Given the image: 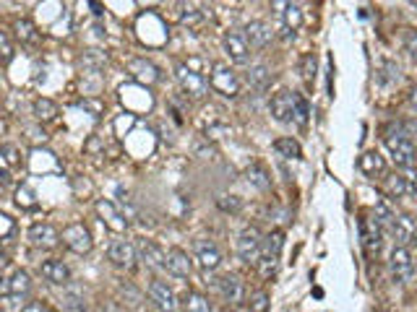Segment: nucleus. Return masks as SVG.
I'll use <instances>...</instances> for the list:
<instances>
[{
  "label": "nucleus",
  "mask_w": 417,
  "mask_h": 312,
  "mask_svg": "<svg viewBox=\"0 0 417 312\" xmlns=\"http://www.w3.org/2000/svg\"><path fill=\"white\" fill-rule=\"evenodd\" d=\"M404 47H407L409 57L417 60V32L415 29H407V32H404Z\"/></svg>",
  "instance_id": "nucleus-42"
},
{
  "label": "nucleus",
  "mask_w": 417,
  "mask_h": 312,
  "mask_svg": "<svg viewBox=\"0 0 417 312\" xmlns=\"http://www.w3.org/2000/svg\"><path fill=\"white\" fill-rule=\"evenodd\" d=\"M373 216L384 224V229H391L394 219H396V211H394V206H391V198L376 200V206H373Z\"/></svg>",
  "instance_id": "nucleus-29"
},
{
  "label": "nucleus",
  "mask_w": 417,
  "mask_h": 312,
  "mask_svg": "<svg viewBox=\"0 0 417 312\" xmlns=\"http://www.w3.org/2000/svg\"><path fill=\"white\" fill-rule=\"evenodd\" d=\"M29 242H32L34 248H42V250H52L57 248V242L63 240L60 232H57L55 226L48 224V221H37V224L29 226V232H26Z\"/></svg>",
  "instance_id": "nucleus-11"
},
{
  "label": "nucleus",
  "mask_w": 417,
  "mask_h": 312,
  "mask_svg": "<svg viewBox=\"0 0 417 312\" xmlns=\"http://www.w3.org/2000/svg\"><path fill=\"white\" fill-rule=\"evenodd\" d=\"M81 107H89V110H94V112H99V104H96V102H81Z\"/></svg>",
  "instance_id": "nucleus-48"
},
{
  "label": "nucleus",
  "mask_w": 417,
  "mask_h": 312,
  "mask_svg": "<svg viewBox=\"0 0 417 312\" xmlns=\"http://www.w3.org/2000/svg\"><path fill=\"white\" fill-rule=\"evenodd\" d=\"M63 245L71 253H76V255H89L91 253V248H94V240H91V232H89L87 226L81 224V221H73V224H68L63 229Z\"/></svg>",
  "instance_id": "nucleus-5"
},
{
  "label": "nucleus",
  "mask_w": 417,
  "mask_h": 312,
  "mask_svg": "<svg viewBox=\"0 0 417 312\" xmlns=\"http://www.w3.org/2000/svg\"><path fill=\"white\" fill-rule=\"evenodd\" d=\"M360 242L368 255H378L384 248V224L376 216L362 214L360 216Z\"/></svg>",
  "instance_id": "nucleus-4"
},
{
  "label": "nucleus",
  "mask_w": 417,
  "mask_h": 312,
  "mask_svg": "<svg viewBox=\"0 0 417 312\" xmlns=\"http://www.w3.org/2000/svg\"><path fill=\"white\" fill-rule=\"evenodd\" d=\"M165 271L177 276V279H188L193 271V263H191V258H188V253L180 248H169L167 250V268H165Z\"/></svg>",
  "instance_id": "nucleus-21"
},
{
  "label": "nucleus",
  "mask_w": 417,
  "mask_h": 312,
  "mask_svg": "<svg viewBox=\"0 0 417 312\" xmlns=\"http://www.w3.org/2000/svg\"><path fill=\"white\" fill-rule=\"evenodd\" d=\"M391 237L396 240V245H401V248H407V245H415L417 242V221L409 214H396V219H394L391 224Z\"/></svg>",
  "instance_id": "nucleus-12"
},
{
  "label": "nucleus",
  "mask_w": 417,
  "mask_h": 312,
  "mask_svg": "<svg viewBox=\"0 0 417 312\" xmlns=\"http://www.w3.org/2000/svg\"><path fill=\"white\" fill-rule=\"evenodd\" d=\"M40 273H42V279L50 281V284H55V287H65V284L71 281V268H68L63 260H57V258L45 260V263L40 265Z\"/></svg>",
  "instance_id": "nucleus-19"
},
{
  "label": "nucleus",
  "mask_w": 417,
  "mask_h": 312,
  "mask_svg": "<svg viewBox=\"0 0 417 312\" xmlns=\"http://www.w3.org/2000/svg\"><path fill=\"white\" fill-rule=\"evenodd\" d=\"M196 260L204 271H217L222 265V253L217 250V245L208 240H199L196 242Z\"/></svg>",
  "instance_id": "nucleus-20"
},
{
  "label": "nucleus",
  "mask_w": 417,
  "mask_h": 312,
  "mask_svg": "<svg viewBox=\"0 0 417 312\" xmlns=\"http://www.w3.org/2000/svg\"><path fill=\"white\" fill-rule=\"evenodd\" d=\"M261 248H264V237L258 234L256 226H250L238 237V258H240L245 265H258V258H261Z\"/></svg>",
  "instance_id": "nucleus-7"
},
{
  "label": "nucleus",
  "mask_w": 417,
  "mask_h": 312,
  "mask_svg": "<svg viewBox=\"0 0 417 312\" xmlns=\"http://www.w3.org/2000/svg\"><path fill=\"white\" fill-rule=\"evenodd\" d=\"M16 203L21 208H34V206H37V200H34V192L29 190L26 185H21V187L16 190Z\"/></svg>",
  "instance_id": "nucleus-41"
},
{
  "label": "nucleus",
  "mask_w": 417,
  "mask_h": 312,
  "mask_svg": "<svg viewBox=\"0 0 417 312\" xmlns=\"http://www.w3.org/2000/svg\"><path fill=\"white\" fill-rule=\"evenodd\" d=\"M0 47H3V63L9 65V63H11V57H13V45H11L9 34H6V32L0 34Z\"/></svg>",
  "instance_id": "nucleus-44"
},
{
  "label": "nucleus",
  "mask_w": 417,
  "mask_h": 312,
  "mask_svg": "<svg viewBox=\"0 0 417 312\" xmlns=\"http://www.w3.org/2000/svg\"><path fill=\"white\" fill-rule=\"evenodd\" d=\"M386 187H389V198H407V183H404V175H391L386 180Z\"/></svg>",
  "instance_id": "nucleus-35"
},
{
  "label": "nucleus",
  "mask_w": 417,
  "mask_h": 312,
  "mask_svg": "<svg viewBox=\"0 0 417 312\" xmlns=\"http://www.w3.org/2000/svg\"><path fill=\"white\" fill-rule=\"evenodd\" d=\"M389 265H391V276L396 284H407L415 276V263H412V255H409L407 248H396L391 250V258H389Z\"/></svg>",
  "instance_id": "nucleus-8"
},
{
  "label": "nucleus",
  "mask_w": 417,
  "mask_h": 312,
  "mask_svg": "<svg viewBox=\"0 0 417 312\" xmlns=\"http://www.w3.org/2000/svg\"><path fill=\"white\" fill-rule=\"evenodd\" d=\"M404 183H407V195L409 198H417V172L415 169H404Z\"/></svg>",
  "instance_id": "nucleus-43"
},
{
  "label": "nucleus",
  "mask_w": 417,
  "mask_h": 312,
  "mask_svg": "<svg viewBox=\"0 0 417 312\" xmlns=\"http://www.w3.org/2000/svg\"><path fill=\"white\" fill-rule=\"evenodd\" d=\"M65 312H89V310H87V304H84V302L73 299V302L65 304Z\"/></svg>",
  "instance_id": "nucleus-46"
},
{
  "label": "nucleus",
  "mask_w": 417,
  "mask_h": 312,
  "mask_svg": "<svg viewBox=\"0 0 417 312\" xmlns=\"http://www.w3.org/2000/svg\"><path fill=\"white\" fill-rule=\"evenodd\" d=\"M384 144L391 154V159L396 161V167L401 169H412L417 161V149L412 144V138L401 130V125H389L384 130Z\"/></svg>",
  "instance_id": "nucleus-1"
},
{
  "label": "nucleus",
  "mask_w": 417,
  "mask_h": 312,
  "mask_svg": "<svg viewBox=\"0 0 417 312\" xmlns=\"http://www.w3.org/2000/svg\"><path fill=\"white\" fill-rule=\"evenodd\" d=\"M269 110H272V117L277 122H284V125L292 122V91H279L272 99Z\"/></svg>",
  "instance_id": "nucleus-25"
},
{
  "label": "nucleus",
  "mask_w": 417,
  "mask_h": 312,
  "mask_svg": "<svg viewBox=\"0 0 417 312\" xmlns=\"http://www.w3.org/2000/svg\"><path fill=\"white\" fill-rule=\"evenodd\" d=\"M217 206L222 208V211H227V214H238L243 203H240V198H235V195H219Z\"/></svg>",
  "instance_id": "nucleus-39"
},
{
  "label": "nucleus",
  "mask_w": 417,
  "mask_h": 312,
  "mask_svg": "<svg viewBox=\"0 0 417 312\" xmlns=\"http://www.w3.org/2000/svg\"><path fill=\"white\" fill-rule=\"evenodd\" d=\"M175 76L185 96H191V99H204V94H206V79H204L199 71H193L191 65L180 63L175 68Z\"/></svg>",
  "instance_id": "nucleus-6"
},
{
  "label": "nucleus",
  "mask_w": 417,
  "mask_h": 312,
  "mask_svg": "<svg viewBox=\"0 0 417 312\" xmlns=\"http://www.w3.org/2000/svg\"><path fill=\"white\" fill-rule=\"evenodd\" d=\"M107 258H110V263L113 265L130 271L138 260V250H136V245L128 240H115L113 245H110V250H107Z\"/></svg>",
  "instance_id": "nucleus-10"
},
{
  "label": "nucleus",
  "mask_w": 417,
  "mask_h": 312,
  "mask_svg": "<svg viewBox=\"0 0 417 312\" xmlns=\"http://www.w3.org/2000/svg\"><path fill=\"white\" fill-rule=\"evenodd\" d=\"M180 304H183L185 312H211V302L201 291H188Z\"/></svg>",
  "instance_id": "nucleus-32"
},
{
  "label": "nucleus",
  "mask_w": 417,
  "mask_h": 312,
  "mask_svg": "<svg viewBox=\"0 0 417 312\" xmlns=\"http://www.w3.org/2000/svg\"><path fill=\"white\" fill-rule=\"evenodd\" d=\"M274 151L279 154V156H284V159H300L303 156V149H300V144H297L295 138H277L274 141Z\"/></svg>",
  "instance_id": "nucleus-31"
},
{
  "label": "nucleus",
  "mask_w": 417,
  "mask_h": 312,
  "mask_svg": "<svg viewBox=\"0 0 417 312\" xmlns=\"http://www.w3.org/2000/svg\"><path fill=\"white\" fill-rule=\"evenodd\" d=\"M308 117H311V107H308V99H305L300 91H292V122L305 128L308 125Z\"/></svg>",
  "instance_id": "nucleus-28"
},
{
  "label": "nucleus",
  "mask_w": 417,
  "mask_h": 312,
  "mask_svg": "<svg viewBox=\"0 0 417 312\" xmlns=\"http://www.w3.org/2000/svg\"><path fill=\"white\" fill-rule=\"evenodd\" d=\"M225 312H233V310H225Z\"/></svg>",
  "instance_id": "nucleus-49"
},
{
  "label": "nucleus",
  "mask_w": 417,
  "mask_h": 312,
  "mask_svg": "<svg viewBox=\"0 0 417 312\" xmlns=\"http://www.w3.org/2000/svg\"><path fill=\"white\" fill-rule=\"evenodd\" d=\"M104 63H107V57H102L99 52H94V50H89L87 55L81 57V65H84V68H91V71H99Z\"/></svg>",
  "instance_id": "nucleus-37"
},
{
  "label": "nucleus",
  "mask_w": 417,
  "mask_h": 312,
  "mask_svg": "<svg viewBox=\"0 0 417 312\" xmlns=\"http://www.w3.org/2000/svg\"><path fill=\"white\" fill-rule=\"evenodd\" d=\"M409 104H412V110L417 112V86L409 88Z\"/></svg>",
  "instance_id": "nucleus-47"
},
{
  "label": "nucleus",
  "mask_w": 417,
  "mask_h": 312,
  "mask_svg": "<svg viewBox=\"0 0 417 312\" xmlns=\"http://www.w3.org/2000/svg\"><path fill=\"white\" fill-rule=\"evenodd\" d=\"M243 32H245L243 37H245V42H248V47H253V50L269 47V45H272V40H274L272 26L266 24V21H248Z\"/></svg>",
  "instance_id": "nucleus-14"
},
{
  "label": "nucleus",
  "mask_w": 417,
  "mask_h": 312,
  "mask_svg": "<svg viewBox=\"0 0 417 312\" xmlns=\"http://www.w3.org/2000/svg\"><path fill=\"white\" fill-rule=\"evenodd\" d=\"M357 169H360L365 177H370V180H378V177L386 175V161L378 151H365V154H360V159H357Z\"/></svg>",
  "instance_id": "nucleus-23"
},
{
  "label": "nucleus",
  "mask_w": 417,
  "mask_h": 312,
  "mask_svg": "<svg viewBox=\"0 0 417 312\" xmlns=\"http://www.w3.org/2000/svg\"><path fill=\"white\" fill-rule=\"evenodd\" d=\"M272 6H274V13L282 18L284 29H292V32L300 29V24H303V11H300V6H295L292 0H274Z\"/></svg>",
  "instance_id": "nucleus-17"
},
{
  "label": "nucleus",
  "mask_w": 417,
  "mask_h": 312,
  "mask_svg": "<svg viewBox=\"0 0 417 312\" xmlns=\"http://www.w3.org/2000/svg\"><path fill=\"white\" fill-rule=\"evenodd\" d=\"M282 245H284V234H282L279 229H274L272 234H266L264 237V248H261V258H258V271H261L264 279H272L274 273H277Z\"/></svg>",
  "instance_id": "nucleus-2"
},
{
  "label": "nucleus",
  "mask_w": 417,
  "mask_h": 312,
  "mask_svg": "<svg viewBox=\"0 0 417 312\" xmlns=\"http://www.w3.org/2000/svg\"><path fill=\"white\" fill-rule=\"evenodd\" d=\"M245 180L261 192L272 190V177H269L266 167H261V164H250V167H245Z\"/></svg>",
  "instance_id": "nucleus-26"
},
{
  "label": "nucleus",
  "mask_w": 417,
  "mask_h": 312,
  "mask_svg": "<svg viewBox=\"0 0 417 312\" xmlns=\"http://www.w3.org/2000/svg\"><path fill=\"white\" fill-rule=\"evenodd\" d=\"M13 32H16L21 45H34L37 42V29H34V24L29 18H16L13 21Z\"/></svg>",
  "instance_id": "nucleus-33"
},
{
  "label": "nucleus",
  "mask_w": 417,
  "mask_h": 312,
  "mask_svg": "<svg viewBox=\"0 0 417 312\" xmlns=\"http://www.w3.org/2000/svg\"><path fill=\"white\" fill-rule=\"evenodd\" d=\"M0 226H3V232H0V240L9 245L11 237H13V232H16V221H13L9 214H0Z\"/></svg>",
  "instance_id": "nucleus-38"
},
{
  "label": "nucleus",
  "mask_w": 417,
  "mask_h": 312,
  "mask_svg": "<svg viewBox=\"0 0 417 312\" xmlns=\"http://www.w3.org/2000/svg\"><path fill=\"white\" fill-rule=\"evenodd\" d=\"M217 289H219V294H222V299H225L230 307H235V304H240L243 299H245V287H243V281L238 279L235 273L219 276Z\"/></svg>",
  "instance_id": "nucleus-15"
},
{
  "label": "nucleus",
  "mask_w": 417,
  "mask_h": 312,
  "mask_svg": "<svg viewBox=\"0 0 417 312\" xmlns=\"http://www.w3.org/2000/svg\"><path fill=\"white\" fill-rule=\"evenodd\" d=\"M208 83H211V88H214L217 94L227 96V99H235V96H240V79H238V73H235L233 68L222 65V63L211 65V76H208Z\"/></svg>",
  "instance_id": "nucleus-3"
},
{
  "label": "nucleus",
  "mask_w": 417,
  "mask_h": 312,
  "mask_svg": "<svg viewBox=\"0 0 417 312\" xmlns=\"http://www.w3.org/2000/svg\"><path fill=\"white\" fill-rule=\"evenodd\" d=\"M316 68H318V63H316V55H313V52L303 55V60H300V73H303L305 81L316 79Z\"/></svg>",
  "instance_id": "nucleus-36"
},
{
  "label": "nucleus",
  "mask_w": 417,
  "mask_h": 312,
  "mask_svg": "<svg viewBox=\"0 0 417 312\" xmlns=\"http://www.w3.org/2000/svg\"><path fill=\"white\" fill-rule=\"evenodd\" d=\"M225 52L227 57H230V63L235 65H245L248 63V42H245V37H240V34H225Z\"/></svg>",
  "instance_id": "nucleus-22"
},
{
  "label": "nucleus",
  "mask_w": 417,
  "mask_h": 312,
  "mask_svg": "<svg viewBox=\"0 0 417 312\" xmlns=\"http://www.w3.org/2000/svg\"><path fill=\"white\" fill-rule=\"evenodd\" d=\"M146 294H149V299H152L154 307H157L160 312H175L177 307H180L172 287H167L165 281H152L149 289H146Z\"/></svg>",
  "instance_id": "nucleus-9"
},
{
  "label": "nucleus",
  "mask_w": 417,
  "mask_h": 312,
  "mask_svg": "<svg viewBox=\"0 0 417 312\" xmlns=\"http://www.w3.org/2000/svg\"><path fill=\"white\" fill-rule=\"evenodd\" d=\"M57 115V104L52 102V99H48V96H40V99H34V117L42 122H50L55 120Z\"/></svg>",
  "instance_id": "nucleus-30"
},
{
  "label": "nucleus",
  "mask_w": 417,
  "mask_h": 312,
  "mask_svg": "<svg viewBox=\"0 0 417 312\" xmlns=\"http://www.w3.org/2000/svg\"><path fill=\"white\" fill-rule=\"evenodd\" d=\"M3 296H26L29 291H32V276L26 271H13L11 276H6L3 279Z\"/></svg>",
  "instance_id": "nucleus-18"
},
{
  "label": "nucleus",
  "mask_w": 417,
  "mask_h": 312,
  "mask_svg": "<svg viewBox=\"0 0 417 312\" xmlns=\"http://www.w3.org/2000/svg\"><path fill=\"white\" fill-rule=\"evenodd\" d=\"M177 18L183 26H199L206 18V11L201 8L196 0H180L177 3Z\"/></svg>",
  "instance_id": "nucleus-24"
},
{
  "label": "nucleus",
  "mask_w": 417,
  "mask_h": 312,
  "mask_svg": "<svg viewBox=\"0 0 417 312\" xmlns=\"http://www.w3.org/2000/svg\"><path fill=\"white\" fill-rule=\"evenodd\" d=\"M136 250H138V260H144L149 268H160V271H165V268H167V253H165L160 245H154L152 240L138 237V240H136Z\"/></svg>",
  "instance_id": "nucleus-13"
},
{
  "label": "nucleus",
  "mask_w": 417,
  "mask_h": 312,
  "mask_svg": "<svg viewBox=\"0 0 417 312\" xmlns=\"http://www.w3.org/2000/svg\"><path fill=\"white\" fill-rule=\"evenodd\" d=\"M94 208H96V214H99V219L104 221L107 229H113V232H126V229H128V219L123 216L121 211H118L110 200H104V198L96 200Z\"/></svg>",
  "instance_id": "nucleus-16"
},
{
  "label": "nucleus",
  "mask_w": 417,
  "mask_h": 312,
  "mask_svg": "<svg viewBox=\"0 0 417 312\" xmlns=\"http://www.w3.org/2000/svg\"><path fill=\"white\" fill-rule=\"evenodd\" d=\"M0 161H3V167H9V169L21 167V151H18L13 144H6L0 149Z\"/></svg>",
  "instance_id": "nucleus-34"
},
{
  "label": "nucleus",
  "mask_w": 417,
  "mask_h": 312,
  "mask_svg": "<svg viewBox=\"0 0 417 312\" xmlns=\"http://www.w3.org/2000/svg\"><path fill=\"white\" fill-rule=\"evenodd\" d=\"M21 312H52L45 302H29L21 307Z\"/></svg>",
  "instance_id": "nucleus-45"
},
{
  "label": "nucleus",
  "mask_w": 417,
  "mask_h": 312,
  "mask_svg": "<svg viewBox=\"0 0 417 312\" xmlns=\"http://www.w3.org/2000/svg\"><path fill=\"white\" fill-rule=\"evenodd\" d=\"M250 312H269V294L266 291H256L248 302Z\"/></svg>",
  "instance_id": "nucleus-40"
},
{
  "label": "nucleus",
  "mask_w": 417,
  "mask_h": 312,
  "mask_svg": "<svg viewBox=\"0 0 417 312\" xmlns=\"http://www.w3.org/2000/svg\"><path fill=\"white\" fill-rule=\"evenodd\" d=\"M245 81L250 83V88H256V91H264V88H269V83L274 81V73L266 68V65H250L248 76H245Z\"/></svg>",
  "instance_id": "nucleus-27"
}]
</instances>
